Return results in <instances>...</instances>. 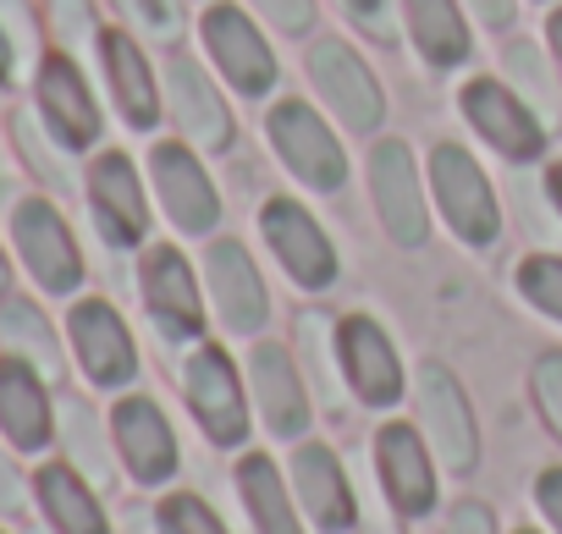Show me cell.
Listing matches in <instances>:
<instances>
[{
	"mask_svg": "<svg viewBox=\"0 0 562 534\" xmlns=\"http://www.w3.org/2000/svg\"><path fill=\"white\" fill-rule=\"evenodd\" d=\"M12 242L45 293H72L83 282V253H78L72 226L61 220V209L50 198H23L12 209Z\"/></svg>",
	"mask_w": 562,
	"mask_h": 534,
	"instance_id": "cell-1",
	"label": "cell"
},
{
	"mask_svg": "<svg viewBox=\"0 0 562 534\" xmlns=\"http://www.w3.org/2000/svg\"><path fill=\"white\" fill-rule=\"evenodd\" d=\"M34 94H40V116H45L56 144L89 149L100 138V105H94V94H89V83H83L72 56L50 50L40 61V72H34Z\"/></svg>",
	"mask_w": 562,
	"mask_h": 534,
	"instance_id": "cell-2",
	"label": "cell"
},
{
	"mask_svg": "<svg viewBox=\"0 0 562 534\" xmlns=\"http://www.w3.org/2000/svg\"><path fill=\"white\" fill-rule=\"evenodd\" d=\"M270 138H276L281 160H288L304 182H315V188H326V193L342 188V177H348L342 144L326 133V122H321L310 105H299V100L276 105V111H270Z\"/></svg>",
	"mask_w": 562,
	"mask_h": 534,
	"instance_id": "cell-3",
	"label": "cell"
},
{
	"mask_svg": "<svg viewBox=\"0 0 562 534\" xmlns=\"http://www.w3.org/2000/svg\"><path fill=\"white\" fill-rule=\"evenodd\" d=\"M430 177H436V198H441L447 220L458 226V237L463 242H491L496 237V198H491L480 166L458 144H441L430 155Z\"/></svg>",
	"mask_w": 562,
	"mask_h": 534,
	"instance_id": "cell-4",
	"label": "cell"
},
{
	"mask_svg": "<svg viewBox=\"0 0 562 534\" xmlns=\"http://www.w3.org/2000/svg\"><path fill=\"white\" fill-rule=\"evenodd\" d=\"M67 331H72V348H78V359H83V370H89L94 386H122V380H133L138 353H133V337H127V326H122V315H116L111 304L83 298V304L67 315Z\"/></svg>",
	"mask_w": 562,
	"mask_h": 534,
	"instance_id": "cell-5",
	"label": "cell"
},
{
	"mask_svg": "<svg viewBox=\"0 0 562 534\" xmlns=\"http://www.w3.org/2000/svg\"><path fill=\"white\" fill-rule=\"evenodd\" d=\"M265 237L281 253V264L293 271L299 287H331L337 276V253L326 242V231L293 204V198H270L265 204Z\"/></svg>",
	"mask_w": 562,
	"mask_h": 534,
	"instance_id": "cell-6",
	"label": "cell"
},
{
	"mask_svg": "<svg viewBox=\"0 0 562 534\" xmlns=\"http://www.w3.org/2000/svg\"><path fill=\"white\" fill-rule=\"evenodd\" d=\"M188 402L204 424V435L215 446H237L243 430H248V413H243V391H237V375H232V359L221 348H204L193 353L188 364Z\"/></svg>",
	"mask_w": 562,
	"mask_h": 534,
	"instance_id": "cell-7",
	"label": "cell"
},
{
	"mask_svg": "<svg viewBox=\"0 0 562 534\" xmlns=\"http://www.w3.org/2000/svg\"><path fill=\"white\" fill-rule=\"evenodd\" d=\"M419 419H425V430H430V441H436V452H441L447 468H458V474L474 468V457H480L474 419H469V402H463L458 380L441 364H425L419 370Z\"/></svg>",
	"mask_w": 562,
	"mask_h": 534,
	"instance_id": "cell-8",
	"label": "cell"
},
{
	"mask_svg": "<svg viewBox=\"0 0 562 534\" xmlns=\"http://www.w3.org/2000/svg\"><path fill=\"white\" fill-rule=\"evenodd\" d=\"M89 209L100 220V231L111 242H138L149 231V209H144V188L133 177V160L127 155H100L89 166Z\"/></svg>",
	"mask_w": 562,
	"mask_h": 534,
	"instance_id": "cell-9",
	"label": "cell"
},
{
	"mask_svg": "<svg viewBox=\"0 0 562 534\" xmlns=\"http://www.w3.org/2000/svg\"><path fill=\"white\" fill-rule=\"evenodd\" d=\"M204 45L215 50L221 72L243 89V94H265L276 83V61L265 50V39L248 29V18L237 7H210L204 12Z\"/></svg>",
	"mask_w": 562,
	"mask_h": 534,
	"instance_id": "cell-10",
	"label": "cell"
},
{
	"mask_svg": "<svg viewBox=\"0 0 562 534\" xmlns=\"http://www.w3.org/2000/svg\"><path fill=\"white\" fill-rule=\"evenodd\" d=\"M310 67H315V83H321V94L331 100V111L348 122V127H375L381 122V89H375V78H370V67L348 50V45H315V56H310Z\"/></svg>",
	"mask_w": 562,
	"mask_h": 534,
	"instance_id": "cell-11",
	"label": "cell"
},
{
	"mask_svg": "<svg viewBox=\"0 0 562 534\" xmlns=\"http://www.w3.org/2000/svg\"><path fill=\"white\" fill-rule=\"evenodd\" d=\"M0 430L18 452H40L50 441V397L29 359H0Z\"/></svg>",
	"mask_w": 562,
	"mask_h": 534,
	"instance_id": "cell-12",
	"label": "cell"
},
{
	"mask_svg": "<svg viewBox=\"0 0 562 534\" xmlns=\"http://www.w3.org/2000/svg\"><path fill=\"white\" fill-rule=\"evenodd\" d=\"M463 116L480 127V138H491L502 155H513V160H535L540 155V122L502 89V83H469L463 89Z\"/></svg>",
	"mask_w": 562,
	"mask_h": 534,
	"instance_id": "cell-13",
	"label": "cell"
},
{
	"mask_svg": "<svg viewBox=\"0 0 562 534\" xmlns=\"http://www.w3.org/2000/svg\"><path fill=\"white\" fill-rule=\"evenodd\" d=\"M111 424H116V446H122V457H127L133 479L155 485V479H166V474L177 468L171 424L160 419V408H155L149 397H127V402H116Z\"/></svg>",
	"mask_w": 562,
	"mask_h": 534,
	"instance_id": "cell-14",
	"label": "cell"
},
{
	"mask_svg": "<svg viewBox=\"0 0 562 534\" xmlns=\"http://www.w3.org/2000/svg\"><path fill=\"white\" fill-rule=\"evenodd\" d=\"M144 298H149V315L160 320L166 337H199V326H204L199 287H193V271L177 248H155L144 259Z\"/></svg>",
	"mask_w": 562,
	"mask_h": 534,
	"instance_id": "cell-15",
	"label": "cell"
},
{
	"mask_svg": "<svg viewBox=\"0 0 562 534\" xmlns=\"http://www.w3.org/2000/svg\"><path fill=\"white\" fill-rule=\"evenodd\" d=\"M149 166H155V182H160V198H166L171 220L182 231H210L215 215H221V198H215L210 177L199 171V160L188 149H177V144H160Z\"/></svg>",
	"mask_w": 562,
	"mask_h": 534,
	"instance_id": "cell-16",
	"label": "cell"
},
{
	"mask_svg": "<svg viewBox=\"0 0 562 534\" xmlns=\"http://www.w3.org/2000/svg\"><path fill=\"white\" fill-rule=\"evenodd\" d=\"M337 342H342V370H348L353 391L364 402H392L397 386H403V370H397V353L381 337V326L364 320V315H348L342 331H337Z\"/></svg>",
	"mask_w": 562,
	"mask_h": 534,
	"instance_id": "cell-17",
	"label": "cell"
},
{
	"mask_svg": "<svg viewBox=\"0 0 562 534\" xmlns=\"http://www.w3.org/2000/svg\"><path fill=\"white\" fill-rule=\"evenodd\" d=\"M370 177H375V204H381V220L397 242H425V204H419V182H414V160L403 144H381L375 160H370Z\"/></svg>",
	"mask_w": 562,
	"mask_h": 534,
	"instance_id": "cell-18",
	"label": "cell"
},
{
	"mask_svg": "<svg viewBox=\"0 0 562 534\" xmlns=\"http://www.w3.org/2000/svg\"><path fill=\"white\" fill-rule=\"evenodd\" d=\"M375 452H381V479H386L392 507L408 512V518L430 512V501H436V479H430V457H425L419 435H414L408 424H386L381 441H375Z\"/></svg>",
	"mask_w": 562,
	"mask_h": 534,
	"instance_id": "cell-19",
	"label": "cell"
},
{
	"mask_svg": "<svg viewBox=\"0 0 562 534\" xmlns=\"http://www.w3.org/2000/svg\"><path fill=\"white\" fill-rule=\"evenodd\" d=\"M210 287H215V309L232 331H259L265 326V287H259V271L248 264V253L237 242H215L210 248Z\"/></svg>",
	"mask_w": 562,
	"mask_h": 534,
	"instance_id": "cell-20",
	"label": "cell"
},
{
	"mask_svg": "<svg viewBox=\"0 0 562 534\" xmlns=\"http://www.w3.org/2000/svg\"><path fill=\"white\" fill-rule=\"evenodd\" d=\"M100 61H105V78H111V94H116L122 116L133 127H155L160 100H155V78H149L144 50L127 34H100Z\"/></svg>",
	"mask_w": 562,
	"mask_h": 534,
	"instance_id": "cell-21",
	"label": "cell"
},
{
	"mask_svg": "<svg viewBox=\"0 0 562 534\" xmlns=\"http://www.w3.org/2000/svg\"><path fill=\"white\" fill-rule=\"evenodd\" d=\"M293 479H299V496H304V507L321 529H348L353 523L348 479H342V468L326 446H299L293 452Z\"/></svg>",
	"mask_w": 562,
	"mask_h": 534,
	"instance_id": "cell-22",
	"label": "cell"
},
{
	"mask_svg": "<svg viewBox=\"0 0 562 534\" xmlns=\"http://www.w3.org/2000/svg\"><path fill=\"white\" fill-rule=\"evenodd\" d=\"M254 391H259V408H265L276 435H299L304 430V419H310L304 386H299V375H293V364H288L281 348H259L254 353Z\"/></svg>",
	"mask_w": 562,
	"mask_h": 534,
	"instance_id": "cell-23",
	"label": "cell"
},
{
	"mask_svg": "<svg viewBox=\"0 0 562 534\" xmlns=\"http://www.w3.org/2000/svg\"><path fill=\"white\" fill-rule=\"evenodd\" d=\"M171 105H177V122L188 127V138H199L210 149H221L232 138V116L193 61H171Z\"/></svg>",
	"mask_w": 562,
	"mask_h": 534,
	"instance_id": "cell-24",
	"label": "cell"
},
{
	"mask_svg": "<svg viewBox=\"0 0 562 534\" xmlns=\"http://www.w3.org/2000/svg\"><path fill=\"white\" fill-rule=\"evenodd\" d=\"M40 501H45L56 534H105V512L72 468H61V463L40 468Z\"/></svg>",
	"mask_w": 562,
	"mask_h": 534,
	"instance_id": "cell-25",
	"label": "cell"
},
{
	"mask_svg": "<svg viewBox=\"0 0 562 534\" xmlns=\"http://www.w3.org/2000/svg\"><path fill=\"white\" fill-rule=\"evenodd\" d=\"M408 29H414L425 61H436V67H458L469 56V29L452 0H408Z\"/></svg>",
	"mask_w": 562,
	"mask_h": 534,
	"instance_id": "cell-26",
	"label": "cell"
},
{
	"mask_svg": "<svg viewBox=\"0 0 562 534\" xmlns=\"http://www.w3.org/2000/svg\"><path fill=\"white\" fill-rule=\"evenodd\" d=\"M237 485H243V501H248L259 534H304L299 518H293L288 490H281V479H276V468H270L265 457H248V463L237 468Z\"/></svg>",
	"mask_w": 562,
	"mask_h": 534,
	"instance_id": "cell-27",
	"label": "cell"
},
{
	"mask_svg": "<svg viewBox=\"0 0 562 534\" xmlns=\"http://www.w3.org/2000/svg\"><path fill=\"white\" fill-rule=\"evenodd\" d=\"M0 337H7V348L18 353V359H29L34 370H45V375H61V348H56V337H50V326H45V315L34 309V304H7L0 309Z\"/></svg>",
	"mask_w": 562,
	"mask_h": 534,
	"instance_id": "cell-28",
	"label": "cell"
},
{
	"mask_svg": "<svg viewBox=\"0 0 562 534\" xmlns=\"http://www.w3.org/2000/svg\"><path fill=\"white\" fill-rule=\"evenodd\" d=\"M116 7H122V18H127L138 34H149L155 45H177L182 12L171 7V0H116Z\"/></svg>",
	"mask_w": 562,
	"mask_h": 534,
	"instance_id": "cell-29",
	"label": "cell"
},
{
	"mask_svg": "<svg viewBox=\"0 0 562 534\" xmlns=\"http://www.w3.org/2000/svg\"><path fill=\"white\" fill-rule=\"evenodd\" d=\"M518 287L529 304H540L546 315L562 320V259H524L518 264Z\"/></svg>",
	"mask_w": 562,
	"mask_h": 534,
	"instance_id": "cell-30",
	"label": "cell"
},
{
	"mask_svg": "<svg viewBox=\"0 0 562 534\" xmlns=\"http://www.w3.org/2000/svg\"><path fill=\"white\" fill-rule=\"evenodd\" d=\"M61 430H67V446H72V457L94 474V479H105L111 468H105V452H100V435H94V413L83 408V402H67V413H61Z\"/></svg>",
	"mask_w": 562,
	"mask_h": 534,
	"instance_id": "cell-31",
	"label": "cell"
},
{
	"mask_svg": "<svg viewBox=\"0 0 562 534\" xmlns=\"http://www.w3.org/2000/svg\"><path fill=\"white\" fill-rule=\"evenodd\" d=\"M160 529H166V534H226L221 518H215L199 496H171V501L160 507Z\"/></svg>",
	"mask_w": 562,
	"mask_h": 534,
	"instance_id": "cell-32",
	"label": "cell"
},
{
	"mask_svg": "<svg viewBox=\"0 0 562 534\" xmlns=\"http://www.w3.org/2000/svg\"><path fill=\"white\" fill-rule=\"evenodd\" d=\"M535 397H540V413L551 419V430L562 435V353H546L535 364Z\"/></svg>",
	"mask_w": 562,
	"mask_h": 534,
	"instance_id": "cell-33",
	"label": "cell"
},
{
	"mask_svg": "<svg viewBox=\"0 0 562 534\" xmlns=\"http://www.w3.org/2000/svg\"><path fill=\"white\" fill-rule=\"evenodd\" d=\"M12 133H18V144H23V155H29V166H34L40 177H50V182H67L61 160H50V149L40 144V133H34V122H29V116H12Z\"/></svg>",
	"mask_w": 562,
	"mask_h": 534,
	"instance_id": "cell-34",
	"label": "cell"
},
{
	"mask_svg": "<svg viewBox=\"0 0 562 534\" xmlns=\"http://www.w3.org/2000/svg\"><path fill=\"white\" fill-rule=\"evenodd\" d=\"M259 12L276 23V29H288V34H304L315 23V0H259Z\"/></svg>",
	"mask_w": 562,
	"mask_h": 534,
	"instance_id": "cell-35",
	"label": "cell"
},
{
	"mask_svg": "<svg viewBox=\"0 0 562 534\" xmlns=\"http://www.w3.org/2000/svg\"><path fill=\"white\" fill-rule=\"evenodd\" d=\"M447 534H496V523H491V512H485L480 501H463V507L452 512Z\"/></svg>",
	"mask_w": 562,
	"mask_h": 534,
	"instance_id": "cell-36",
	"label": "cell"
},
{
	"mask_svg": "<svg viewBox=\"0 0 562 534\" xmlns=\"http://www.w3.org/2000/svg\"><path fill=\"white\" fill-rule=\"evenodd\" d=\"M0 512H23V479L7 452H0Z\"/></svg>",
	"mask_w": 562,
	"mask_h": 534,
	"instance_id": "cell-37",
	"label": "cell"
},
{
	"mask_svg": "<svg viewBox=\"0 0 562 534\" xmlns=\"http://www.w3.org/2000/svg\"><path fill=\"white\" fill-rule=\"evenodd\" d=\"M540 507H546V518L562 529V468H546V474H540Z\"/></svg>",
	"mask_w": 562,
	"mask_h": 534,
	"instance_id": "cell-38",
	"label": "cell"
},
{
	"mask_svg": "<svg viewBox=\"0 0 562 534\" xmlns=\"http://www.w3.org/2000/svg\"><path fill=\"white\" fill-rule=\"evenodd\" d=\"M469 7H474L480 23H491V29H507V23H513V0H469Z\"/></svg>",
	"mask_w": 562,
	"mask_h": 534,
	"instance_id": "cell-39",
	"label": "cell"
},
{
	"mask_svg": "<svg viewBox=\"0 0 562 534\" xmlns=\"http://www.w3.org/2000/svg\"><path fill=\"white\" fill-rule=\"evenodd\" d=\"M348 7H353V18H359L364 29L386 34V0H348Z\"/></svg>",
	"mask_w": 562,
	"mask_h": 534,
	"instance_id": "cell-40",
	"label": "cell"
},
{
	"mask_svg": "<svg viewBox=\"0 0 562 534\" xmlns=\"http://www.w3.org/2000/svg\"><path fill=\"white\" fill-rule=\"evenodd\" d=\"M12 61H18V50H12V39H7V29H0V83L12 78Z\"/></svg>",
	"mask_w": 562,
	"mask_h": 534,
	"instance_id": "cell-41",
	"label": "cell"
},
{
	"mask_svg": "<svg viewBox=\"0 0 562 534\" xmlns=\"http://www.w3.org/2000/svg\"><path fill=\"white\" fill-rule=\"evenodd\" d=\"M551 45H557V61H562V12L551 18Z\"/></svg>",
	"mask_w": 562,
	"mask_h": 534,
	"instance_id": "cell-42",
	"label": "cell"
},
{
	"mask_svg": "<svg viewBox=\"0 0 562 534\" xmlns=\"http://www.w3.org/2000/svg\"><path fill=\"white\" fill-rule=\"evenodd\" d=\"M551 198H557V204H562V166H557V171H551Z\"/></svg>",
	"mask_w": 562,
	"mask_h": 534,
	"instance_id": "cell-43",
	"label": "cell"
},
{
	"mask_svg": "<svg viewBox=\"0 0 562 534\" xmlns=\"http://www.w3.org/2000/svg\"><path fill=\"white\" fill-rule=\"evenodd\" d=\"M0 293H7V259H0Z\"/></svg>",
	"mask_w": 562,
	"mask_h": 534,
	"instance_id": "cell-44",
	"label": "cell"
},
{
	"mask_svg": "<svg viewBox=\"0 0 562 534\" xmlns=\"http://www.w3.org/2000/svg\"><path fill=\"white\" fill-rule=\"evenodd\" d=\"M518 534H535V529H518Z\"/></svg>",
	"mask_w": 562,
	"mask_h": 534,
	"instance_id": "cell-45",
	"label": "cell"
}]
</instances>
